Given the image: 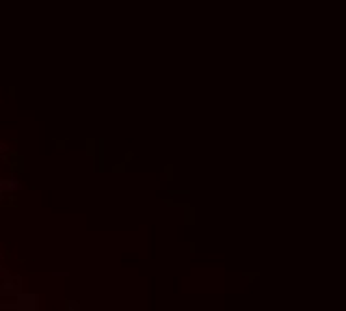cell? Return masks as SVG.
I'll return each mask as SVG.
<instances>
[{"mask_svg": "<svg viewBox=\"0 0 346 311\" xmlns=\"http://www.w3.org/2000/svg\"><path fill=\"white\" fill-rule=\"evenodd\" d=\"M7 151V145H5V143H0V153H5Z\"/></svg>", "mask_w": 346, "mask_h": 311, "instance_id": "1", "label": "cell"}]
</instances>
